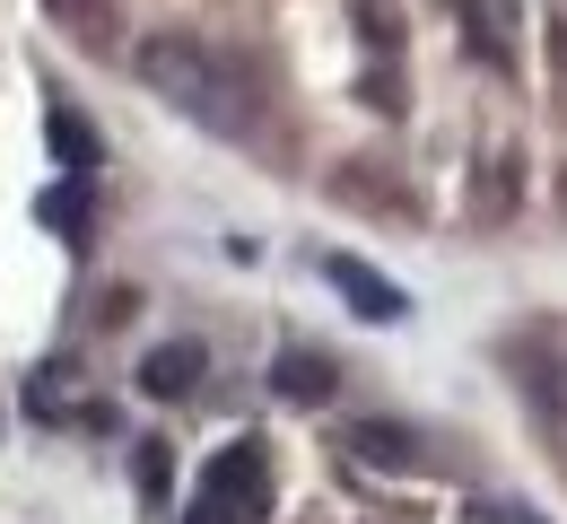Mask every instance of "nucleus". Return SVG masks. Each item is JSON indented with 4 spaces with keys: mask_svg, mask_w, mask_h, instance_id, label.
Instances as JSON below:
<instances>
[{
    "mask_svg": "<svg viewBox=\"0 0 567 524\" xmlns=\"http://www.w3.org/2000/svg\"><path fill=\"white\" fill-rule=\"evenodd\" d=\"M132 62H141V79L175 105V114H193L202 132H218V141H245V132H254V105H245L236 62L210 53L202 35H148Z\"/></svg>",
    "mask_w": 567,
    "mask_h": 524,
    "instance_id": "nucleus-1",
    "label": "nucleus"
},
{
    "mask_svg": "<svg viewBox=\"0 0 567 524\" xmlns=\"http://www.w3.org/2000/svg\"><path fill=\"white\" fill-rule=\"evenodd\" d=\"M202 499H218L236 524L271 516V472H262V446H218L210 472H202Z\"/></svg>",
    "mask_w": 567,
    "mask_h": 524,
    "instance_id": "nucleus-2",
    "label": "nucleus"
},
{
    "mask_svg": "<svg viewBox=\"0 0 567 524\" xmlns=\"http://www.w3.org/2000/svg\"><path fill=\"white\" fill-rule=\"evenodd\" d=\"M323 280L341 289V306H350L358 323H402V315H411V298H402L375 263H358V254H323Z\"/></svg>",
    "mask_w": 567,
    "mask_h": 524,
    "instance_id": "nucleus-3",
    "label": "nucleus"
},
{
    "mask_svg": "<svg viewBox=\"0 0 567 524\" xmlns=\"http://www.w3.org/2000/svg\"><path fill=\"white\" fill-rule=\"evenodd\" d=\"M271 393H280V402H332V393H341L332 350H306V341H288L280 359H271Z\"/></svg>",
    "mask_w": 567,
    "mask_h": 524,
    "instance_id": "nucleus-4",
    "label": "nucleus"
},
{
    "mask_svg": "<svg viewBox=\"0 0 567 524\" xmlns=\"http://www.w3.org/2000/svg\"><path fill=\"white\" fill-rule=\"evenodd\" d=\"M193 384H202V341H157L141 359V393H157V402H175Z\"/></svg>",
    "mask_w": 567,
    "mask_h": 524,
    "instance_id": "nucleus-5",
    "label": "nucleus"
},
{
    "mask_svg": "<svg viewBox=\"0 0 567 524\" xmlns=\"http://www.w3.org/2000/svg\"><path fill=\"white\" fill-rule=\"evenodd\" d=\"M44 150L62 157V175H96V157H105V141L87 132V114H71V105H53V114H44Z\"/></svg>",
    "mask_w": 567,
    "mask_h": 524,
    "instance_id": "nucleus-6",
    "label": "nucleus"
},
{
    "mask_svg": "<svg viewBox=\"0 0 567 524\" xmlns=\"http://www.w3.org/2000/svg\"><path fill=\"white\" fill-rule=\"evenodd\" d=\"M87 219H96L87 175H62V184H44V193H35V227H53V236H87Z\"/></svg>",
    "mask_w": 567,
    "mask_h": 524,
    "instance_id": "nucleus-7",
    "label": "nucleus"
},
{
    "mask_svg": "<svg viewBox=\"0 0 567 524\" xmlns=\"http://www.w3.org/2000/svg\"><path fill=\"white\" fill-rule=\"evenodd\" d=\"M132 481H141L148 507H166V490H175V454H166V438H141V446H132Z\"/></svg>",
    "mask_w": 567,
    "mask_h": 524,
    "instance_id": "nucleus-8",
    "label": "nucleus"
},
{
    "mask_svg": "<svg viewBox=\"0 0 567 524\" xmlns=\"http://www.w3.org/2000/svg\"><path fill=\"white\" fill-rule=\"evenodd\" d=\"M454 9H472V44H481V62H506V18H515V0H454Z\"/></svg>",
    "mask_w": 567,
    "mask_h": 524,
    "instance_id": "nucleus-9",
    "label": "nucleus"
},
{
    "mask_svg": "<svg viewBox=\"0 0 567 524\" xmlns=\"http://www.w3.org/2000/svg\"><path fill=\"white\" fill-rule=\"evenodd\" d=\"M350 438H358V454H367V463H393V472H411V438H402V429H384V420H358Z\"/></svg>",
    "mask_w": 567,
    "mask_h": 524,
    "instance_id": "nucleus-10",
    "label": "nucleus"
},
{
    "mask_svg": "<svg viewBox=\"0 0 567 524\" xmlns=\"http://www.w3.org/2000/svg\"><path fill=\"white\" fill-rule=\"evenodd\" d=\"M44 9L62 18V35H71V44H105V9H96V0H44Z\"/></svg>",
    "mask_w": 567,
    "mask_h": 524,
    "instance_id": "nucleus-11",
    "label": "nucleus"
},
{
    "mask_svg": "<svg viewBox=\"0 0 567 524\" xmlns=\"http://www.w3.org/2000/svg\"><path fill=\"white\" fill-rule=\"evenodd\" d=\"M184 524H236V516H227L218 499H202V507H193V516H184Z\"/></svg>",
    "mask_w": 567,
    "mask_h": 524,
    "instance_id": "nucleus-12",
    "label": "nucleus"
},
{
    "mask_svg": "<svg viewBox=\"0 0 567 524\" xmlns=\"http://www.w3.org/2000/svg\"><path fill=\"white\" fill-rule=\"evenodd\" d=\"M559 62H567V35H559Z\"/></svg>",
    "mask_w": 567,
    "mask_h": 524,
    "instance_id": "nucleus-13",
    "label": "nucleus"
}]
</instances>
